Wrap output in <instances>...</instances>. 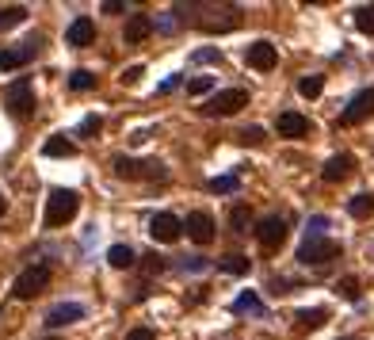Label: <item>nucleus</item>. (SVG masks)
Masks as SVG:
<instances>
[{
	"label": "nucleus",
	"instance_id": "26",
	"mask_svg": "<svg viewBox=\"0 0 374 340\" xmlns=\"http://www.w3.org/2000/svg\"><path fill=\"white\" fill-rule=\"evenodd\" d=\"M298 92H302L306 100H317V96L325 92V77H321V73H310V77H302V81H298Z\"/></svg>",
	"mask_w": 374,
	"mask_h": 340
},
{
	"label": "nucleus",
	"instance_id": "29",
	"mask_svg": "<svg viewBox=\"0 0 374 340\" xmlns=\"http://www.w3.org/2000/svg\"><path fill=\"white\" fill-rule=\"evenodd\" d=\"M355 27L363 35H374V4H359L355 8Z\"/></svg>",
	"mask_w": 374,
	"mask_h": 340
},
{
	"label": "nucleus",
	"instance_id": "1",
	"mask_svg": "<svg viewBox=\"0 0 374 340\" xmlns=\"http://www.w3.org/2000/svg\"><path fill=\"white\" fill-rule=\"evenodd\" d=\"M80 211V195L69 192V187H54L50 199H46V230H61L77 218Z\"/></svg>",
	"mask_w": 374,
	"mask_h": 340
},
{
	"label": "nucleus",
	"instance_id": "40",
	"mask_svg": "<svg viewBox=\"0 0 374 340\" xmlns=\"http://www.w3.org/2000/svg\"><path fill=\"white\" fill-rule=\"evenodd\" d=\"M180 81H183V77H168V81H161V88H157V92H161V96H164V92L180 88Z\"/></svg>",
	"mask_w": 374,
	"mask_h": 340
},
{
	"label": "nucleus",
	"instance_id": "42",
	"mask_svg": "<svg viewBox=\"0 0 374 340\" xmlns=\"http://www.w3.org/2000/svg\"><path fill=\"white\" fill-rule=\"evenodd\" d=\"M4 211H8V199H4V195H0V218H4Z\"/></svg>",
	"mask_w": 374,
	"mask_h": 340
},
{
	"label": "nucleus",
	"instance_id": "31",
	"mask_svg": "<svg viewBox=\"0 0 374 340\" xmlns=\"http://www.w3.org/2000/svg\"><path fill=\"white\" fill-rule=\"evenodd\" d=\"M99 130H104V119H99V115H84L80 127H77V138H96Z\"/></svg>",
	"mask_w": 374,
	"mask_h": 340
},
{
	"label": "nucleus",
	"instance_id": "21",
	"mask_svg": "<svg viewBox=\"0 0 374 340\" xmlns=\"http://www.w3.org/2000/svg\"><path fill=\"white\" fill-rule=\"evenodd\" d=\"M134 249H130V245H111L107 249V264L111 268H119V271H126V268H134Z\"/></svg>",
	"mask_w": 374,
	"mask_h": 340
},
{
	"label": "nucleus",
	"instance_id": "32",
	"mask_svg": "<svg viewBox=\"0 0 374 340\" xmlns=\"http://www.w3.org/2000/svg\"><path fill=\"white\" fill-rule=\"evenodd\" d=\"M237 141H241V146H264L267 134H264V127H245V130L237 134Z\"/></svg>",
	"mask_w": 374,
	"mask_h": 340
},
{
	"label": "nucleus",
	"instance_id": "11",
	"mask_svg": "<svg viewBox=\"0 0 374 340\" xmlns=\"http://www.w3.org/2000/svg\"><path fill=\"white\" fill-rule=\"evenodd\" d=\"M84 314L88 310L80 306V302H58V306H50L46 310V329H65V325H73V321H84Z\"/></svg>",
	"mask_w": 374,
	"mask_h": 340
},
{
	"label": "nucleus",
	"instance_id": "20",
	"mask_svg": "<svg viewBox=\"0 0 374 340\" xmlns=\"http://www.w3.org/2000/svg\"><path fill=\"white\" fill-rule=\"evenodd\" d=\"M42 153L46 157H73V153H77V141H69L65 134H54V138H46Z\"/></svg>",
	"mask_w": 374,
	"mask_h": 340
},
{
	"label": "nucleus",
	"instance_id": "22",
	"mask_svg": "<svg viewBox=\"0 0 374 340\" xmlns=\"http://www.w3.org/2000/svg\"><path fill=\"white\" fill-rule=\"evenodd\" d=\"M348 214H351V218H370V214H374V195L370 192L351 195V199H348Z\"/></svg>",
	"mask_w": 374,
	"mask_h": 340
},
{
	"label": "nucleus",
	"instance_id": "28",
	"mask_svg": "<svg viewBox=\"0 0 374 340\" xmlns=\"http://www.w3.org/2000/svg\"><path fill=\"white\" fill-rule=\"evenodd\" d=\"M207 187H210L214 195H233V192L241 187V176H214Z\"/></svg>",
	"mask_w": 374,
	"mask_h": 340
},
{
	"label": "nucleus",
	"instance_id": "30",
	"mask_svg": "<svg viewBox=\"0 0 374 340\" xmlns=\"http://www.w3.org/2000/svg\"><path fill=\"white\" fill-rule=\"evenodd\" d=\"M229 225H233V233H248V206L245 203H237L229 211Z\"/></svg>",
	"mask_w": 374,
	"mask_h": 340
},
{
	"label": "nucleus",
	"instance_id": "37",
	"mask_svg": "<svg viewBox=\"0 0 374 340\" xmlns=\"http://www.w3.org/2000/svg\"><path fill=\"white\" fill-rule=\"evenodd\" d=\"M142 77H145V69H142V65H130V69L123 73V84H138Z\"/></svg>",
	"mask_w": 374,
	"mask_h": 340
},
{
	"label": "nucleus",
	"instance_id": "18",
	"mask_svg": "<svg viewBox=\"0 0 374 340\" xmlns=\"http://www.w3.org/2000/svg\"><path fill=\"white\" fill-rule=\"evenodd\" d=\"M233 314H252V317H264V314H267V306H264V298H260L256 291H241V295L233 298Z\"/></svg>",
	"mask_w": 374,
	"mask_h": 340
},
{
	"label": "nucleus",
	"instance_id": "17",
	"mask_svg": "<svg viewBox=\"0 0 374 340\" xmlns=\"http://www.w3.org/2000/svg\"><path fill=\"white\" fill-rule=\"evenodd\" d=\"M65 42L69 46H92L96 42V23H92L88 16H77V20L69 23V31H65Z\"/></svg>",
	"mask_w": 374,
	"mask_h": 340
},
{
	"label": "nucleus",
	"instance_id": "2",
	"mask_svg": "<svg viewBox=\"0 0 374 340\" xmlns=\"http://www.w3.org/2000/svg\"><path fill=\"white\" fill-rule=\"evenodd\" d=\"M332 260H340V241L332 238H306L298 245V264H306V268H325Z\"/></svg>",
	"mask_w": 374,
	"mask_h": 340
},
{
	"label": "nucleus",
	"instance_id": "8",
	"mask_svg": "<svg viewBox=\"0 0 374 340\" xmlns=\"http://www.w3.org/2000/svg\"><path fill=\"white\" fill-rule=\"evenodd\" d=\"M374 115V88H363L348 100V107L340 111V127H359L363 119Z\"/></svg>",
	"mask_w": 374,
	"mask_h": 340
},
{
	"label": "nucleus",
	"instance_id": "5",
	"mask_svg": "<svg viewBox=\"0 0 374 340\" xmlns=\"http://www.w3.org/2000/svg\"><path fill=\"white\" fill-rule=\"evenodd\" d=\"M111 168H115V176H123V180H164V165L161 160H134V157H115L111 160Z\"/></svg>",
	"mask_w": 374,
	"mask_h": 340
},
{
	"label": "nucleus",
	"instance_id": "43",
	"mask_svg": "<svg viewBox=\"0 0 374 340\" xmlns=\"http://www.w3.org/2000/svg\"><path fill=\"white\" fill-rule=\"evenodd\" d=\"M348 340H351V336H348Z\"/></svg>",
	"mask_w": 374,
	"mask_h": 340
},
{
	"label": "nucleus",
	"instance_id": "13",
	"mask_svg": "<svg viewBox=\"0 0 374 340\" xmlns=\"http://www.w3.org/2000/svg\"><path fill=\"white\" fill-rule=\"evenodd\" d=\"M183 230H187V238H191L195 245H210L214 241V218L207 211H191L187 222H183Z\"/></svg>",
	"mask_w": 374,
	"mask_h": 340
},
{
	"label": "nucleus",
	"instance_id": "6",
	"mask_svg": "<svg viewBox=\"0 0 374 340\" xmlns=\"http://www.w3.org/2000/svg\"><path fill=\"white\" fill-rule=\"evenodd\" d=\"M241 107H248V88H222V92H214V96L207 100V115H237Z\"/></svg>",
	"mask_w": 374,
	"mask_h": 340
},
{
	"label": "nucleus",
	"instance_id": "4",
	"mask_svg": "<svg viewBox=\"0 0 374 340\" xmlns=\"http://www.w3.org/2000/svg\"><path fill=\"white\" fill-rule=\"evenodd\" d=\"M4 107H8V115H16V119H31L35 115V88H31V81L20 77V81H12L4 88Z\"/></svg>",
	"mask_w": 374,
	"mask_h": 340
},
{
	"label": "nucleus",
	"instance_id": "27",
	"mask_svg": "<svg viewBox=\"0 0 374 340\" xmlns=\"http://www.w3.org/2000/svg\"><path fill=\"white\" fill-rule=\"evenodd\" d=\"M69 88H73V92H88V88H96V73H88V69H73V73H69Z\"/></svg>",
	"mask_w": 374,
	"mask_h": 340
},
{
	"label": "nucleus",
	"instance_id": "41",
	"mask_svg": "<svg viewBox=\"0 0 374 340\" xmlns=\"http://www.w3.org/2000/svg\"><path fill=\"white\" fill-rule=\"evenodd\" d=\"M183 268H187V271H203V268H207V260H203V257H191Z\"/></svg>",
	"mask_w": 374,
	"mask_h": 340
},
{
	"label": "nucleus",
	"instance_id": "16",
	"mask_svg": "<svg viewBox=\"0 0 374 340\" xmlns=\"http://www.w3.org/2000/svg\"><path fill=\"white\" fill-rule=\"evenodd\" d=\"M153 31H157L153 16H142V12H138V16H130V20H126V27H123V39H126L130 46H138V42H145Z\"/></svg>",
	"mask_w": 374,
	"mask_h": 340
},
{
	"label": "nucleus",
	"instance_id": "34",
	"mask_svg": "<svg viewBox=\"0 0 374 340\" xmlns=\"http://www.w3.org/2000/svg\"><path fill=\"white\" fill-rule=\"evenodd\" d=\"M191 61H195V65H210V61H222V50H218V46H203V50H195V54H191Z\"/></svg>",
	"mask_w": 374,
	"mask_h": 340
},
{
	"label": "nucleus",
	"instance_id": "19",
	"mask_svg": "<svg viewBox=\"0 0 374 340\" xmlns=\"http://www.w3.org/2000/svg\"><path fill=\"white\" fill-rule=\"evenodd\" d=\"M294 321H298V329H306V333H313V329H321L325 321H329V310H325V306L298 310V314H294Z\"/></svg>",
	"mask_w": 374,
	"mask_h": 340
},
{
	"label": "nucleus",
	"instance_id": "33",
	"mask_svg": "<svg viewBox=\"0 0 374 340\" xmlns=\"http://www.w3.org/2000/svg\"><path fill=\"white\" fill-rule=\"evenodd\" d=\"M214 92V77H191L187 81V96H207Z\"/></svg>",
	"mask_w": 374,
	"mask_h": 340
},
{
	"label": "nucleus",
	"instance_id": "36",
	"mask_svg": "<svg viewBox=\"0 0 374 340\" xmlns=\"http://www.w3.org/2000/svg\"><path fill=\"white\" fill-rule=\"evenodd\" d=\"M164 268H168L164 257H157V252H153V257H145V271H149V276H161Z\"/></svg>",
	"mask_w": 374,
	"mask_h": 340
},
{
	"label": "nucleus",
	"instance_id": "35",
	"mask_svg": "<svg viewBox=\"0 0 374 340\" xmlns=\"http://www.w3.org/2000/svg\"><path fill=\"white\" fill-rule=\"evenodd\" d=\"M325 230H329V218H325V214H317V218H310L306 238H325Z\"/></svg>",
	"mask_w": 374,
	"mask_h": 340
},
{
	"label": "nucleus",
	"instance_id": "9",
	"mask_svg": "<svg viewBox=\"0 0 374 340\" xmlns=\"http://www.w3.org/2000/svg\"><path fill=\"white\" fill-rule=\"evenodd\" d=\"M149 233H153V241H161V245H172V241H180V233H183V222L176 218V214H153L149 218Z\"/></svg>",
	"mask_w": 374,
	"mask_h": 340
},
{
	"label": "nucleus",
	"instance_id": "12",
	"mask_svg": "<svg viewBox=\"0 0 374 340\" xmlns=\"http://www.w3.org/2000/svg\"><path fill=\"white\" fill-rule=\"evenodd\" d=\"M256 241L264 245L267 252H275L279 245L286 241V218H279V214H271V218H264L256 225Z\"/></svg>",
	"mask_w": 374,
	"mask_h": 340
},
{
	"label": "nucleus",
	"instance_id": "24",
	"mask_svg": "<svg viewBox=\"0 0 374 340\" xmlns=\"http://www.w3.org/2000/svg\"><path fill=\"white\" fill-rule=\"evenodd\" d=\"M218 268H222V271H229V276H248L252 260H248V257H241V252H229L226 260H218Z\"/></svg>",
	"mask_w": 374,
	"mask_h": 340
},
{
	"label": "nucleus",
	"instance_id": "15",
	"mask_svg": "<svg viewBox=\"0 0 374 340\" xmlns=\"http://www.w3.org/2000/svg\"><path fill=\"white\" fill-rule=\"evenodd\" d=\"M275 130H279V138H306L310 134V119L298 115V111H283L275 119Z\"/></svg>",
	"mask_w": 374,
	"mask_h": 340
},
{
	"label": "nucleus",
	"instance_id": "25",
	"mask_svg": "<svg viewBox=\"0 0 374 340\" xmlns=\"http://www.w3.org/2000/svg\"><path fill=\"white\" fill-rule=\"evenodd\" d=\"M336 295H340L344 302H359L363 298V283L355 279V276H344L340 283H336Z\"/></svg>",
	"mask_w": 374,
	"mask_h": 340
},
{
	"label": "nucleus",
	"instance_id": "39",
	"mask_svg": "<svg viewBox=\"0 0 374 340\" xmlns=\"http://www.w3.org/2000/svg\"><path fill=\"white\" fill-rule=\"evenodd\" d=\"M104 12H107V16H119V12H126V4H123V0H107Z\"/></svg>",
	"mask_w": 374,
	"mask_h": 340
},
{
	"label": "nucleus",
	"instance_id": "38",
	"mask_svg": "<svg viewBox=\"0 0 374 340\" xmlns=\"http://www.w3.org/2000/svg\"><path fill=\"white\" fill-rule=\"evenodd\" d=\"M126 340H157V333H153V329H130Z\"/></svg>",
	"mask_w": 374,
	"mask_h": 340
},
{
	"label": "nucleus",
	"instance_id": "14",
	"mask_svg": "<svg viewBox=\"0 0 374 340\" xmlns=\"http://www.w3.org/2000/svg\"><path fill=\"white\" fill-rule=\"evenodd\" d=\"M351 172H355V157L351 153H336V157H329V165L321 168V180L325 184H344Z\"/></svg>",
	"mask_w": 374,
	"mask_h": 340
},
{
	"label": "nucleus",
	"instance_id": "10",
	"mask_svg": "<svg viewBox=\"0 0 374 340\" xmlns=\"http://www.w3.org/2000/svg\"><path fill=\"white\" fill-rule=\"evenodd\" d=\"M275 61H279V50L267 39L252 42L245 50V65H248V69H256V73H271V69H275Z\"/></svg>",
	"mask_w": 374,
	"mask_h": 340
},
{
	"label": "nucleus",
	"instance_id": "23",
	"mask_svg": "<svg viewBox=\"0 0 374 340\" xmlns=\"http://www.w3.org/2000/svg\"><path fill=\"white\" fill-rule=\"evenodd\" d=\"M23 20H27V8H23V4L0 8V31H12V27H20Z\"/></svg>",
	"mask_w": 374,
	"mask_h": 340
},
{
	"label": "nucleus",
	"instance_id": "3",
	"mask_svg": "<svg viewBox=\"0 0 374 340\" xmlns=\"http://www.w3.org/2000/svg\"><path fill=\"white\" fill-rule=\"evenodd\" d=\"M50 287V264H31V268H23L20 276L12 283V295L31 302L35 295H42V291Z\"/></svg>",
	"mask_w": 374,
	"mask_h": 340
},
{
	"label": "nucleus",
	"instance_id": "7",
	"mask_svg": "<svg viewBox=\"0 0 374 340\" xmlns=\"http://www.w3.org/2000/svg\"><path fill=\"white\" fill-rule=\"evenodd\" d=\"M42 50V35H31L27 42L20 46H8V50H0V73H12V69H23L27 61H35V54Z\"/></svg>",
	"mask_w": 374,
	"mask_h": 340
}]
</instances>
